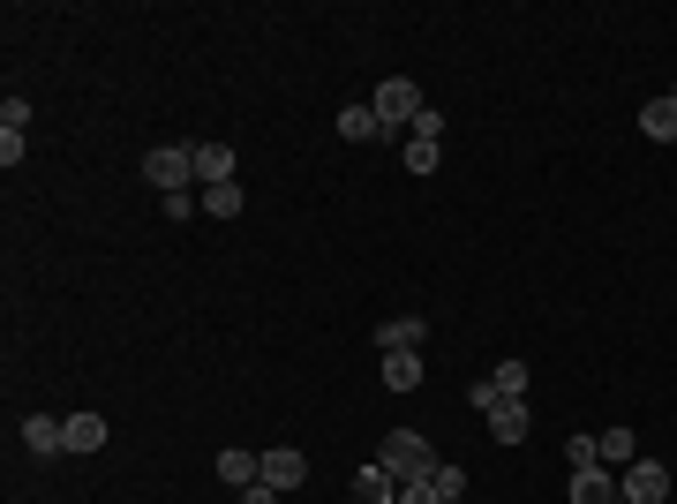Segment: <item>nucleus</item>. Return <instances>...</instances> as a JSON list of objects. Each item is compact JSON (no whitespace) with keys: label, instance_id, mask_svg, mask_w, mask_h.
<instances>
[{"label":"nucleus","instance_id":"obj_1","mask_svg":"<svg viewBox=\"0 0 677 504\" xmlns=\"http://www.w3.org/2000/svg\"><path fill=\"white\" fill-rule=\"evenodd\" d=\"M377 467L391 474V482H429V467H437V452H429L422 429H391L377 444Z\"/></svg>","mask_w":677,"mask_h":504},{"label":"nucleus","instance_id":"obj_2","mask_svg":"<svg viewBox=\"0 0 677 504\" xmlns=\"http://www.w3.org/2000/svg\"><path fill=\"white\" fill-rule=\"evenodd\" d=\"M143 181H151L159 196H181V189L196 181V151H189V143H159V151H143Z\"/></svg>","mask_w":677,"mask_h":504},{"label":"nucleus","instance_id":"obj_3","mask_svg":"<svg viewBox=\"0 0 677 504\" xmlns=\"http://www.w3.org/2000/svg\"><path fill=\"white\" fill-rule=\"evenodd\" d=\"M429 106H422V84H407V76H391V84H377V121H384V136L391 128H415Z\"/></svg>","mask_w":677,"mask_h":504},{"label":"nucleus","instance_id":"obj_4","mask_svg":"<svg viewBox=\"0 0 677 504\" xmlns=\"http://www.w3.org/2000/svg\"><path fill=\"white\" fill-rule=\"evenodd\" d=\"M617 497L625 504H663L670 497V467L663 460H633L625 474H617Z\"/></svg>","mask_w":677,"mask_h":504},{"label":"nucleus","instance_id":"obj_5","mask_svg":"<svg viewBox=\"0 0 677 504\" xmlns=\"http://www.w3.org/2000/svg\"><path fill=\"white\" fill-rule=\"evenodd\" d=\"M301 474H309V460H301L294 444H264V474H256V482H271V490L287 497V490H301Z\"/></svg>","mask_w":677,"mask_h":504},{"label":"nucleus","instance_id":"obj_6","mask_svg":"<svg viewBox=\"0 0 677 504\" xmlns=\"http://www.w3.org/2000/svg\"><path fill=\"white\" fill-rule=\"evenodd\" d=\"M23 444L53 460V452H68V415H23Z\"/></svg>","mask_w":677,"mask_h":504},{"label":"nucleus","instance_id":"obj_7","mask_svg":"<svg viewBox=\"0 0 677 504\" xmlns=\"http://www.w3.org/2000/svg\"><path fill=\"white\" fill-rule=\"evenodd\" d=\"M490 437H497V444H527V429H535V415H527V399H497V407H490Z\"/></svg>","mask_w":677,"mask_h":504},{"label":"nucleus","instance_id":"obj_8","mask_svg":"<svg viewBox=\"0 0 677 504\" xmlns=\"http://www.w3.org/2000/svg\"><path fill=\"white\" fill-rule=\"evenodd\" d=\"M429 324L422 317H391V324H377V354H422Z\"/></svg>","mask_w":677,"mask_h":504},{"label":"nucleus","instance_id":"obj_9","mask_svg":"<svg viewBox=\"0 0 677 504\" xmlns=\"http://www.w3.org/2000/svg\"><path fill=\"white\" fill-rule=\"evenodd\" d=\"M640 136L677 143V90H663V98H647V106H640Z\"/></svg>","mask_w":677,"mask_h":504},{"label":"nucleus","instance_id":"obj_10","mask_svg":"<svg viewBox=\"0 0 677 504\" xmlns=\"http://www.w3.org/2000/svg\"><path fill=\"white\" fill-rule=\"evenodd\" d=\"M594 452H602V467H610V474H625V467L640 460V437L617 421V429H602V437H594Z\"/></svg>","mask_w":677,"mask_h":504},{"label":"nucleus","instance_id":"obj_11","mask_svg":"<svg viewBox=\"0 0 677 504\" xmlns=\"http://www.w3.org/2000/svg\"><path fill=\"white\" fill-rule=\"evenodd\" d=\"M572 504H617V474L610 467H580L572 474Z\"/></svg>","mask_w":677,"mask_h":504},{"label":"nucleus","instance_id":"obj_12","mask_svg":"<svg viewBox=\"0 0 677 504\" xmlns=\"http://www.w3.org/2000/svg\"><path fill=\"white\" fill-rule=\"evenodd\" d=\"M189 151H196V181H204V189L234 181V151H226V143H189Z\"/></svg>","mask_w":677,"mask_h":504},{"label":"nucleus","instance_id":"obj_13","mask_svg":"<svg viewBox=\"0 0 677 504\" xmlns=\"http://www.w3.org/2000/svg\"><path fill=\"white\" fill-rule=\"evenodd\" d=\"M256 474H264V452H241V444H234V452H218V482H234V490H249Z\"/></svg>","mask_w":677,"mask_h":504},{"label":"nucleus","instance_id":"obj_14","mask_svg":"<svg viewBox=\"0 0 677 504\" xmlns=\"http://www.w3.org/2000/svg\"><path fill=\"white\" fill-rule=\"evenodd\" d=\"M106 437H114V429H106V415H68V452H98V444H106Z\"/></svg>","mask_w":677,"mask_h":504},{"label":"nucleus","instance_id":"obj_15","mask_svg":"<svg viewBox=\"0 0 677 504\" xmlns=\"http://www.w3.org/2000/svg\"><path fill=\"white\" fill-rule=\"evenodd\" d=\"M354 504H399V482H391L384 467H362V474H354Z\"/></svg>","mask_w":677,"mask_h":504},{"label":"nucleus","instance_id":"obj_16","mask_svg":"<svg viewBox=\"0 0 677 504\" xmlns=\"http://www.w3.org/2000/svg\"><path fill=\"white\" fill-rule=\"evenodd\" d=\"M384 362V392H415L422 384V354H377Z\"/></svg>","mask_w":677,"mask_h":504},{"label":"nucleus","instance_id":"obj_17","mask_svg":"<svg viewBox=\"0 0 677 504\" xmlns=\"http://www.w3.org/2000/svg\"><path fill=\"white\" fill-rule=\"evenodd\" d=\"M338 136H346V143H369V136H377V143H384L377 106H346V114H338Z\"/></svg>","mask_w":677,"mask_h":504},{"label":"nucleus","instance_id":"obj_18","mask_svg":"<svg viewBox=\"0 0 677 504\" xmlns=\"http://www.w3.org/2000/svg\"><path fill=\"white\" fill-rule=\"evenodd\" d=\"M429 490H437V504H460L466 497V467L437 460V467H429Z\"/></svg>","mask_w":677,"mask_h":504},{"label":"nucleus","instance_id":"obj_19","mask_svg":"<svg viewBox=\"0 0 677 504\" xmlns=\"http://www.w3.org/2000/svg\"><path fill=\"white\" fill-rule=\"evenodd\" d=\"M241 204H249V196H241V181H218V189H204V211H212V218H241Z\"/></svg>","mask_w":677,"mask_h":504},{"label":"nucleus","instance_id":"obj_20","mask_svg":"<svg viewBox=\"0 0 677 504\" xmlns=\"http://www.w3.org/2000/svg\"><path fill=\"white\" fill-rule=\"evenodd\" d=\"M437 159H444V136H415L407 143V173H437Z\"/></svg>","mask_w":677,"mask_h":504},{"label":"nucleus","instance_id":"obj_21","mask_svg":"<svg viewBox=\"0 0 677 504\" xmlns=\"http://www.w3.org/2000/svg\"><path fill=\"white\" fill-rule=\"evenodd\" d=\"M490 384H497V399H527V362H497Z\"/></svg>","mask_w":677,"mask_h":504},{"label":"nucleus","instance_id":"obj_22","mask_svg":"<svg viewBox=\"0 0 677 504\" xmlns=\"http://www.w3.org/2000/svg\"><path fill=\"white\" fill-rule=\"evenodd\" d=\"M23 128H31V98H8L0 106V136H23Z\"/></svg>","mask_w":677,"mask_h":504},{"label":"nucleus","instance_id":"obj_23","mask_svg":"<svg viewBox=\"0 0 677 504\" xmlns=\"http://www.w3.org/2000/svg\"><path fill=\"white\" fill-rule=\"evenodd\" d=\"M565 460L580 474V467H602V452H594V437H565Z\"/></svg>","mask_w":677,"mask_h":504},{"label":"nucleus","instance_id":"obj_24","mask_svg":"<svg viewBox=\"0 0 677 504\" xmlns=\"http://www.w3.org/2000/svg\"><path fill=\"white\" fill-rule=\"evenodd\" d=\"M399 504H437V490L429 482H399Z\"/></svg>","mask_w":677,"mask_h":504},{"label":"nucleus","instance_id":"obj_25","mask_svg":"<svg viewBox=\"0 0 677 504\" xmlns=\"http://www.w3.org/2000/svg\"><path fill=\"white\" fill-rule=\"evenodd\" d=\"M241 504H279V490H271V482H249V490H241Z\"/></svg>","mask_w":677,"mask_h":504},{"label":"nucleus","instance_id":"obj_26","mask_svg":"<svg viewBox=\"0 0 677 504\" xmlns=\"http://www.w3.org/2000/svg\"><path fill=\"white\" fill-rule=\"evenodd\" d=\"M663 504H670V497H663Z\"/></svg>","mask_w":677,"mask_h":504},{"label":"nucleus","instance_id":"obj_27","mask_svg":"<svg viewBox=\"0 0 677 504\" xmlns=\"http://www.w3.org/2000/svg\"><path fill=\"white\" fill-rule=\"evenodd\" d=\"M617 504H625V497H617Z\"/></svg>","mask_w":677,"mask_h":504}]
</instances>
